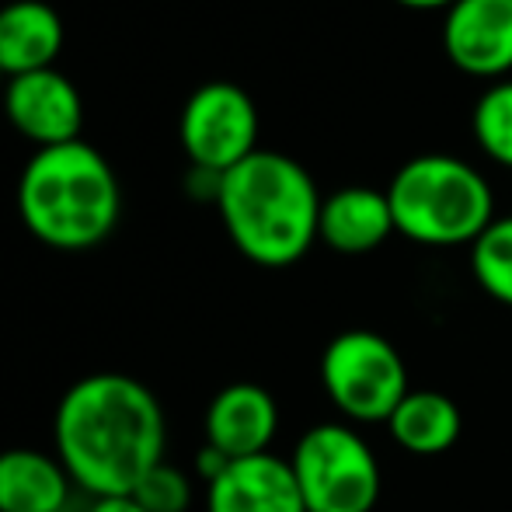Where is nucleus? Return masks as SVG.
<instances>
[{
    "mask_svg": "<svg viewBox=\"0 0 512 512\" xmlns=\"http://www.w3.org/2000/svg\"><path fill=\"white\" fill-rule=\"evenodd\" d=\"M394 234V213L387 192L349 185L331 192L321 203L317 241H324L338 255H366L380 248Z\"/></svg>",
    "mask_w": 512,
    "mask_h": 512,
    "instance_id": "12",
    "label": "nucleus"
},
{
    "mask_svg": "<svg viewBox=\"0 0 512 512\" xmlns=\"http://www.w3.org/2000/svg\"><path fill=\"white\" fill-rule=\"evenodd\" d=\"M216 209L234 248L265 269L300 262L317 241L321 192L300 161L276 150H255L220 175Z\"/></svg>",
    "mask_w": 512,
    "mask_h": 512,
    "instance_id": "2",
    "label": "nucleus"
},
{
    "mask_svg": "<svg viewBox=\"0 0 512 512\" xmlns=\"http://www.w3.org/2000/svg\"><path fill=\"white\" fill-rule=\"evenodd\" d=\"M0 105H4L7 122L25 140H32L39 150L81 140V126H84L81 91L56 67L7 77Z\"/></svg>",
    "mask_w": 512,
    "mask_h": 512,
    "instance_id": "8",
    "label": "nucleus"
},
{
    "mask_svg": "<svg viewBox=\"0 0 512 512\" xmlns=\"http://www.w3.org/2000/svg\"><path fill=\"white\" fill-rule=\"evenodd\" d=\"M129 499L147 512H185L192 506V481L185 471H178L175 464L161 460L154 471H147V478L133 488Z\"/></svg>",
    "mask_w": 512,
    "mask_h": 512,
    "instance_id": "18",
    "label": "nucleus"
},
{
    "mask_svg": "<svg viewBox=\"0 0 512 512\" xmlns=\"http://www.w3.org/2000/svg\"><path fill=\"white\" fill-rule=\"evenodd\" d=\"M56 457L74 485L95 499L133 495L164 460L168 425L147 384L129 373H91L77 380L56 408Z\"/></svg>",
    "mask_w": 512,
    "mask_h": 512,
    "instance_id": "1",
    "label": "nucleus"
},
{
    "mask_svg": "<svg viewBox=\"0 0 512 512\" xmlns=\"http://www.w3.org/2000/svg\"><path fill=\"white\" fill-rule=\"evenodd\" d=\"M471 269L488 297L512 307V216L492 220L471 244Z\"/></svg>",
    "mask_w": 512,
    "mask_h": 512,
    "instance_id": "16",
    "label": "nucleus"
},
{
    "mask_svg": "<svg viewBox=\"0 0 512 512\" xmlns=\"http://www.w3.org/2000/svg\"><path fill=\"white\" fill-rule=\"evenodd\" d=\"M279 429V408L265 387L230 384L206 408V446L227 460H244L269 453Z\"/></svg>",
    "mask_w": 512,
    "mask_h": 512,
    "instance_id": "11",
    "label": "nucleus"
},
{
    "mask_svg": "<svg viewBox=\"0 0 512 512\" xmlns=\"http://www.w3.org/2000/svg\"><path fill=\"white\" fill-rule=\"evenodd\" d=\"M206 512H307L290 460L272 453L230 460L206 485Z\"/></svg>",
    "mask_w": 512,
    "mask_h": 512,
    "instance_id": "10",
    "label": "nucleus"
},
{
    "mask_svg": "<svg viewBox=\"0 0 512 512\" xmlns=\"http://www.w3.org/2000/svg\"><path fill=\"white\" fill-rule=\"evenodd\" d=\"M88 512H147V509L136 506L129 495H115V499H95V506Z\"/></svg>",
    "mask_w": 512,
    "mask_h": 512,
    "instance_id": "19",
    "label": "nucleus"
},
{
    "mask_svg": "<svg viewBox=\"0 0 512 512\" xmlns=\"http://www.w3.org/2000/svg\"><path fill=\"white\" fill-rule=\"evenodd\" d=\"M387 429L401 450L436 457L460 439V408L439 391H408V398L387 418Z\"/></svg>",
    "mask_w": 512,
    "mask_h": 512,
    "instance_id": "15",
    "label": "nucleus"
},
{
    "mask_svg": "<svg viewBox=\"0 0 512 512\" xmlns=\"http://www.w3.org/2000/svg\"><path fill=\"white\" fill-rule=\"evenodd\" d=\"M307 512H373L380 499V464L349 425H314L290 457Z\"/></svg>",
    "mask_w": 512,
    "mask_h": 512,
    "instance_id": "5",
    "label": "nucleus"
},
{
    "mask_svg": "<svg viewBox=\"0 0 512 512\" xmlns=\"http://www.w3.org/2000/svg\"><path fill=\"white\" fill-rule=\"evenodd\" d=\"M394 4L411 7V11H436V7H446V11H450L457 0H394Z\"/></svg>",
    "mask_w": 512,
    "mask_h": 512,
    "instance_id": "20",
    "label": "nucleus"
},
{
    "mask_svg": "<svg viewBox=\"0 0 512 512\" xmlns=\"http://www.w3.org/2000/svg\"><path fill=\"white\" fill-rule=\"evenodd\" d=\"M74 478L60 457L32 446L0 453V512H60Z\"/></svg>",
    "mask_w": 512,
    "mask_h": 512,
    "instance_id": "14",
    "label": "nucleus"
},
{
    "mask_svg": "<svg viewBox=\"0 0 512 512\" xmlns=\"http://www.w3.org/2000/svg\"><path fill=\"white\" fill-rule=\"evenodd\" d=\"M119 182L91 143L42 147L18 178V213L35 241L56 251H88L119 223Z\"/></svg>",
    "mask_w": 512,
    "mask_h": 512,
    "instance_id": "3",
    "label": "nucleus"
},
{
    "mask_svg": "<svg viewBox=\"0 0 512 512\" xmlns=\"http://www.w3.org/2000/svg\"><path fill=\"white\" fill-rule=\"evenodd\" d=\"M478 147L502 168H512V81H495L471 115Z\"/></svg>",
    "mask_w": 512,
    "mask_h": 512,
    "instance_id": "17",
    "label": "nucleus"
},
{
    "mask_svg": "<svg viewBox=\"0 0 512 512\" xmlns=\"http://www.w3.org/2000/svg\"><path fill=\"white\" fill-rule=\"evenodd\" d=\"M178 140L196 171L227 175L258 150V108L237 84L209 81L185 102Z\"/></svg>",
    "mask_w": 512,
    "mask_h": 512,
    "instance_id": "7",
    "label": "nucleus"
},
{
    "mask_svg": "<svg viewBox=\"0 0 512 512\" xmlns=\"http://www.w3.org/2000/svg\"><path fill=\"white\" fill-rule=\"evenodd\" d=\"M4 81H7V77H4V70H0V95H4Z\"/></svg>",
    "mask_w": 512,
    "mask_h": 512,
    "instance_id": "21",
    "label": "nucleus"
},
{
    "mask_svg": "<svg viewBox=\"0 0 512 512\" xmlns=\"http://www.w3.org/2000/svg\"><path fill=\"white\" fill-rule=\"evenodd\" d=\"M63 49V21L46 0H11L0 7V70L4 77L49 70Z\"/></svg>",
    "mask_w": 512,
    "mask_h": 512,
    "instance_id": "13",
    "label": "nucleus"
},
{
    "mask_svg": "<svg viewBox=\"0 0 512 512\" xmlns=\"http://www.w3.org/2000/svg\"><path fill=\"white\" fill-rule=\"evenodd\" d=\"M443 49L471 77L512 70V0H457L443 18Z\"/></svg>",
    "mask_w": 512,
    "mask_h": 512,
    "instance_id": "9",
    "label": "nucleus"
},
{
    "mask_svg": "<svg viewBox=\"0 0 512 512\" xmlns=\"http://www.w3.org/2000/svg\"><path fill=\"white\" fill-rule=\"evenodd\" d=\"M321 384L352 422H387L411 391L401 352L363 328L331 338L321 356Z\"/></svg>",
    "mask_w": 512,
    "mask_h": 512,
    "instance_id": "6",
    "label": "nucleus"
},
{
    "mask_svg": "<svg viewBox=\"0 0 512 512\" xmlns=\"http://www.w3.org/2000/svg\"><path fill=\"white\" fill-rule=\"evenodd\" d=\"M387 199L394 230L432 248L474 244L495 220L488 178L474 164L450 154H422L405 161L387 185Z\"/></svg>",
    "mask_w": 512,
    "mask_h": 512,
    "instance_id": "4",
    "label": "nucleus"
}]
</instances>
